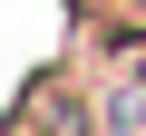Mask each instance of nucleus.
Listing matches in <instances>:
<instances>
[{
	"instance_id": "2",
	"label": "nucleus",
	"mask_w": 146,
	"mask_h": 136,
	"mask_svg": "<svg viewBox=\"0 0 146 136\" xmlns=\"http://www.w3.org/2000/svg\"><path fill=\"white\" fill-rule=\"evenodd\" d=\"M10 136H20V126H10Z\"/></svg>"
},
{
	"instance_id": "1",
	"label": "nucleus",
	"mask_w": 146,
	"mask_h": 136,
	"mask_svg": "<svg viewBox=\"0 0 146 136\" xmlns=\"http://www.w3.org/2000/svg\"><path fill=\"white\" fill-rule=\"evenodd\" d=\"M78 10H88L107 39H136V29H146V0H78Z\"/></svg>"
}]
</instances>
